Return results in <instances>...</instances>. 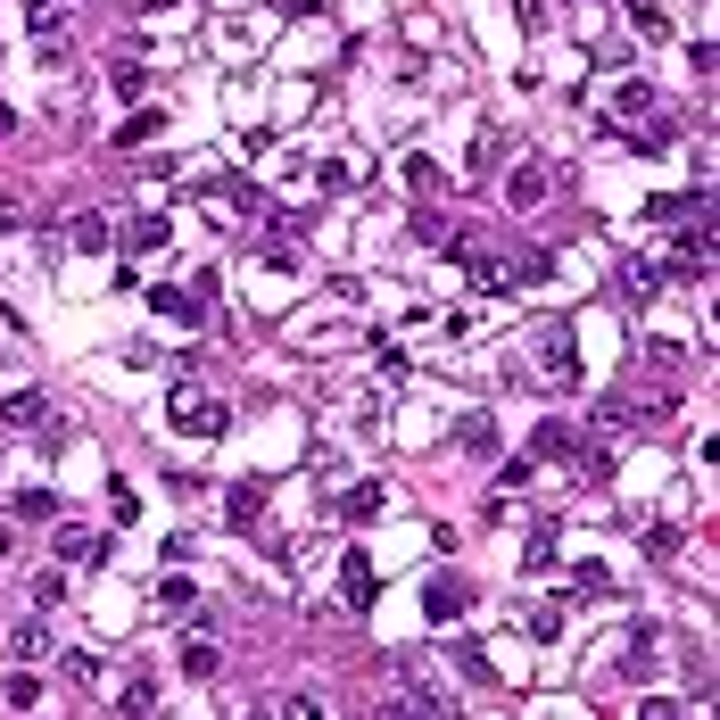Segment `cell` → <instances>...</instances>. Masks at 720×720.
<instances>
[{"label": "cell", "mask_w": 720, "mask_h": 720, "mask_svg": "<svg viewBox=\"0 0 720 720\" xmlns=\"http://www.w3.org/2000/svg\"><path fill=\"white\" fill-rule=\"evenodd\" d=\"M166 216H158V208H141V216H125V248H166Z\"/></svg>", "instance_id": "obj_11"}, {"label": "cell", "mask_w": 720, "mask_h": 720, "mask_svg": "<svg viewBox=\"0 0 720 720\" xmlns=\"http://www.w3.org/2000/svg\"><path fill=\"white\" fill-rule=\"evenodd\" d=\"M580 439H571V422H538V439H531V455H571Z\"/></svg>", "instance_id": "obj_23"}, {"label": "cell", "mask_w": 720, "mask_h": 720, "mask_svg": "<svg viewBox=\"0 0 720 720\" xmlns=\"http://www.w3.org/2000/svg\"><path fill=\"white\" fill-rule=\"evenodd\" d=\"M455 448L464 455H497V415H464L455 422Z\"/></svg>", "instance_id": "obj_12"}, {"label": "cell", "mask_w": 720, "mask_h": 720, "mask_svg": "<svg viewBox=\"0 0 720 720\" xmlns=\"http://www.w3.org/2000/svg\"><path fill=\"white\" fill-rule=\"evenodd\" d=\"M224 513H232V531H257V522H266V480H241V489L224 497Z\"/></svg>", "instance_id": "obj_7"}, {"label": "cell", "mask_w": 720, "mask_h": 720, "mask_svg": "<svg viewBox=\"0 0 720 720\" xmlns=\"http://www.w3.org/2000/svg\"><path fill=\"white\" fill-rule=\"evenodd\" d=\"M0 422H9V431H34V422H50V398H42V390H18V398L0 406Z\"/></svg>", "instance_id": "obj_10"}, {"label": "cell", "mask_w": 720, "mask_h": 720, "mask_svg": "<svg viewBox=\"0 0 720 720\" xmlns=\"http://www.w3.org/2000/svg\"><path fill=\"white\" fill-rule=\"evenodd\" d=\"M108 92H116V100H141V92H150V76H141V67H116Z\"/></svg>", "instance_id": "obj_30"}, {"label": "cell", "mask_w": 720, "mask_h": 720, "mask_svg": "<svg viewBox=\"0 0 720 720\" xmlns=\"http://www.w3.org/2000/svg\"><path fill=\"white\" fill-rule=\"evenodd\" d=\"M422 605H431V622H464V605H473V588L455 580V571H431V588H422Z\"/></svg>", "instance_id": "obj_4"}, {"label": "cell", "mask_w": 720, "mask_h": 720, "mask_svg": "<svg viewBox=\"0 0 720 720\" xmlns=\"http://www.w3.org/2000/svg\"><path fill=\"white\" fill-rule=\"evenodd\" d=\"M613 290H622V299H646V290H654V266H629V274H622Z\"/></svg>", "instance_id": "obj_33"}, {"label": "cell", "mask_w": 720, "mask_h": 720, "mask_svg": "<svg viewBox=\"0 0 720 720\" xmlns=\"http://www.w3.org/2000/svg\"><path fill=\"white\" fill-rule=\"evenodd\" d=\"M18 522H58V497L50 489H25L18 497Z\"/></svg>", "instance_id": "obj_25"}, {"label": "cell", "mask_w": 720, "mask_h": 720, "mask_svg": "<svg viewBox=\"0 0 720 720\" xmlns=\"http://www.w3.org/2000/svg\"><path fill=\"white\" fill-rule=\"evenodd\" d=\"M9 547H18V531H9V522H0V564H9Z\"/></svg>", "instance_id": "obj_36"}, {"label": "cell", "mask_w": 720, "mask_h": 720, "mask_svg": "<svg viewBox=\"0 0 720 720\" xmlns=\"http://www.w3.org/2000/svg\"><path fill=\"white\" fill-rule=\"evenodd\" d=\"M58 596H67V571H34V605H42V613H50V605H58Z\"/></svg>", "instance_id": "obj_29"}, {"label": "cell", "mask_w": 720, "mask_h": 720, "mask_svg": "<svg viewBox=\"0 0 720 720\" xmlns=\"http://www.w3.org/2000/svg\"><path fill=\"white\" fill-rule=\"evenodd\" d=\"M571 588H580V596H605L613 571H605V564H571Z\"/></svg>", "instance_id": "obj_26"}, {"label": "cell", "mask_w": 720, "mask_h": 720, "mask_svg": "<svg viewBox=\"0 0 720 720\" xmlns=\"http://www.w3.org/2000/svg\"><path fill=\"white\" fill-rule=\"evenodd\" d=\"M183 680H199V687L224 680V654H216V638H190V646H183Z\"/></svg>", "instance_id": "obj_8"}, {"label": "cell", "mask_w": 720, "mask_h": 720, "mask_svg": "<svg viewBox=\"0 0 720 720\" xmlns=\"http://www.w3.org/2000/svg\"><path fill=\"white\" fill-rule=\"evenodd\" d=\"M373 555H364V547H348L340 555V596H348V613H373Z\"/></svg>", "instance_id": "obj_3"}, {"label": "cell", "mask_w": 720, "mask_h": 720, "mask_svg": "<svg viewBox=\"0 0 720 720\" xmlns=\"http://www.w3.org/2000/svg\"><path fill=\"white\" fill-rule=\"evenodd\" d=\"M150 306H158V315H174V323H199V299H190V290H174V282H158Z\"/></svg>", "instance_id": "obj_16"}, {"label": "cell", "mask_w": 720, "mask_h": 720, "mask_svg": "<svg viewBox=\"0 0 720 720\" xmlns=\"http://www.w3.org/2000/svg\"><path fill=\"white\" fill-rule=\"evenodd\" d=\"M9 654H18V663H34V654H50V622H42V613H25V622L9 629Z\"/></svg>", "instance_id": "obj_9"}, {"label": "cell", "mask_w": 720, "mask_h": 720, "mask_svg": "<svg viewBox=\"0 0 720 720\" xmlns=\"http://www.w3.org/2000/svg\"><path fill=\"white\" fill-rule=\"evenodd\" d=\"M406 232H415V241H448V208H415V224H406Z\"/></svg>", "instance_id": "obj_27"}, {"label": "cell", "mask_w": 720, "mask_h": 720, "mask_svg": "<svg viewBox=\"0 0 720 720\" xmlns=\"http://www.w3.org/2000/svg\"><path fill=\"white\" fill-rule=\"evenodd\" d=\"M9 224H25V208L9 199V190H0V232H9Z\"/></svg>", "instance_id": "obj_35"}, {"label": "cell", "mask_w": 720, "mask_h": 720, "mask_svg": "<svg viewBox=\"0 0 720 720\" xmlns=\"http://www.w3.org/2000/svg\"><path fill=\"white\" fill-rule=\"evenodd\" d=\"M448 257H455L464 274H473V282H480V274H497V257H489V232H473V224H464V232L448 224Z\"/></svg>", "instance_id": "obj_5"}, {"label": "cell", "mask_w": 720, "mask_h": 720, "mask_svg": "<svg viewBox=\"0 0 720 720\" xmlns=\"http://www.w3.org/2000/svg\"><path fill=\"white\" fill-rule=\"evenodd\" d=\"M580 489H613V455L605 448H580Z\"/></svg>", "instance_id": "obj_21"}, {"label": "cell", "mask_w": 720, "mask_h": 720, "mask_svg": "<svg viewBox=\"0 0 720 720\" xmlns=\"http://www.w3.org/2000/svg\"><path fill=\"white\" fill-rule=\"evenodd\" d=\"M158 133H166V116H158V108H141L133 125H125V133H116V150H141V141H158Z\"/></svg>", "instance_id": "obj_19"}, {"label": "cell", "mask_w": 720, "mask_h": 720, "mask_svg": "<svg viewBox=\"0 0 720 720\" xmlns=\"http://www.w3.org/2000/svg\"><path fill=\"white\" fill-rule=\"evenodd\" d=\"M0 704H9V712H34V704H42V680H34V671H9V680H0Z\"/></svg>", "instance_id": "obj_14"}, {"label": "cell", "mask_w": 720, "mask_h": 720, "mask_svg": "<svg viewBox=\"0 0 720 720\" xmlns=\"http://www.w3.org/2000/svg\"><path fill=\"white\" fill-rule=\"evenodd\" d=\"M34 50H42V67H67V58H76V34L50 25V34H34Z\"/></svg>", "instance_id": "obj_20"}, {"label": "cell", "mask_w": 720, "mask_h": 720, "mask_svg": "<svg viewBox=\"0 0 720 720\" xmlns=\"http://www.w3.org/2000/svg\"><path fill=\"white\" fill-rule=\"evenodd\" d=\"M116 704H125V712H158V680H125V696H116Z\"/></svg>", "instance_id": "obj_28"}, {"label": "cell", "mask_w": 720, "mask_h": 720, "mask_svg": "<svg viewBox=\"0 0 720 720\" xmlns=\"http://www.w3.org/2000/svg\"><path fill=\"white\" fill-rule=\"evenodd\" d=\"M497 158H506V133H497V125H480V133H473V158H464V166H473V174H497Z\"/></svg>", "instance_id": "obj_17"}, {"label": "cell", "mask_w": 720, "mask_h": 720, "mask_svg": "<svg viewBox=\"0 0 720 720\" xmlns=\"http://www.w3.org/2000/svg\"><path fill=\"white\" fill-rule=\"evenodd\" d=\"M538 373L580 381V348H571V323H547V332H538Z\"/></svg>", "instance_id": "obj_2"}, {"label": "cell", "mask_w": 720, "mask_h": 720, "mask_svg": "<svg viewBox=\"0 0 720 720\" xmlns=\"http://www.w3.org/2000/svg\"><path fill=\"white\" fill-rule=\"evenodd\" d=\"M381 506H390V489H381V480H364V489H348V497H340V513H348V522H373Z\"/></svg>", "instance_id": "obj_15"}, {"label": "cell", "mask_w": 720, "mask_h": 720, "mask_svg": "<svg viewBox=\"0 0 720 720\" xmlns=\"http://www.w3.org/2000/svg\"><path fill=\"white\" fill-rule=\"evenodd\" d=\"M50 547H58V564H92V555H100V538L83 531V522H58V538H50Z\"/></svg>", "instance_id": "obj_13"}, {"label": "cell", "mask_w": 720, "mask_h": 720, "mask_svg": "<svg viewBox=\"0 0 720 720\" xmlns=\"http://www.w3.org/2000/svg\"><path fill=\"white\" fill-rule=\"evenodd\" d=\"M58 671H67V687H83V696L100 687V663H92V654H58Z\"/></svg>", "instance_id": "obj_24"}, {"label": "cell", "mask_w": 720, "mask_h": 720, "mask_svg": "<svg viewBox=\"0 0 720 720\" xmlns=\"http://www.w3.org/2000/svg\"><path fill=\"white\" fill-rule=\"evenodd\" d=\"M158 613H183V622H190V613H199V588H190V580H166V588H158Z\"/></svg>", "instance_id": "obj_22"}, {"label": "cell", "mask_w": 720, "mask_h": 720, "mask_svg": "<svg viewBox=\"0 0 720 720\" xmlns=\"http://www.w3.org/2000/svg\"><path fill=\"white\" fill-rule=\"evenodd\" d=\"M513 282H555V248H522V257H513Z\"/></svg>", "instance_id": "obj_18"}, {"label": "cell", "mask_w": 720, "mask_h": 720, "mask_svg": "<svg viewBox=\"0 0 720 720\" xmlns=\"http://www.w3.org/2000/svg\"><path fill=\"white\" fill-rule=\"evenodd\" d=\"M547 190H555V166H547V158H522V166L506 174V208H513V216H531Z\"/></svg>", "instance_id": "obj_1"}, {"label": "cell", "mask_w": 720, "mask_h": 720, "mask_svg": "<svg viewBox=\"0 0 720 720\" xmlns=\"http://www.w3.org/2000/svg\"><path fill=\"white\" fill-rule=\"evenodd\" d=\"M224 406H216V398H190V406H174V431H183V439H216V431H224Z\"/></svg>", "instance_id": "obj_6"}, {"label": "cell", "mask_w": 720, "mask_h": 720, "mask_svg": "<svg viewBox=\"0 0 720 720\" xmlns=\"http://www.w3.org/2000/svg\"><path fill=\"white\" fill-rule=\"evenodd\" d=\"M76 248H108V216H76Z\"/></svg>", "instance_id": "obj_31"}, {"label": "cell", "mask_w": 720, "mask_h": 720, "mask_svg": "<svg viewBox=\"0 0 720 720\" xmlns=\"http://www.w3.org/2000/svg\"><path fill=\"white\" fill-rule=\"evenodd\" d=\"M406 183H415L422 199H431V190H439V166H431V158H406Z\"/></svg>", "instance_id": "obj_32"}, {"label": "cell", "mask_w": 720, "mask_h": 720, "mask_svg": "<svg viewBox=\"0 0 720 720\" xmlns=\"http://www.w3.org/2000/svg\"><path fill=\"white\" fill-rule=\"evenodd\" d=\"M522 555H531V571H547L555 564V531H531V547H522Z\"/></svg>", "instance_id": "obj_34"}]
</instances>
